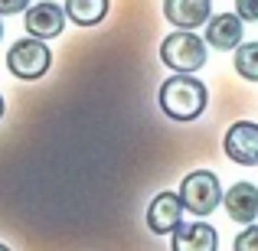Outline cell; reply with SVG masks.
Returning <instances> with one entry per match:
<instances>
[{
	"label": "cell",
	"instance_id": "7",
	"mask_svg": "<svg viewBox=\"0 0 258 251\" xmlns=\"http://www.w3.org/2000/svg\"><path fill=\"white\" fill-rule=\"evenodd\" d=\"M183 199L180 193H157L151 202V209H147V228H151L154 235H167L173 232L176 225L183 222Z\"/></svg>",
	"mask_w": 258,
	"mask_h": 251
},
{
	"label": "cell",
	"instance_id": "3",
	"mask_svg": "<svg viewBox=\"0 0 258 251\" xmlns=\"http://www.w3.org/2000/svg\"><path fill=\"white\" fill-rule=\"evenodd\" d=\"M160 62L173 72H200L206 65V43L193 30H176L160 43Z\"/></svg>",
	"mask_w": 258,
	"mask_h": 251
},
{
	"label": "cell",
	"instance_id": "1",
	"mask_svg": "<svg viewBox=\"0 0 258 251\" xmlns=\"http://www.w3.org/2000/svg\"><path fill=\"white\" fill-rule=\"evenodd\" d=\"M160 108H164L167 118L173 121H196L209 105V92L193 72H180V75H170L164 85H160Z\"/></svg>",
	"mask_w": 258,
	"mask_h": 251
},
{
	"label": "cell",
	"instance_id": "11",
	"mask_svg": "<svg viewBox=\"0 0 258 251\" xmlns=\"http://www.w3.org/2000/svg\"><path fill=\"white\" fill-rule=\"evenodd\" d=\"M216 245H219V238L209 222H189V225L180 222L173 228L170 251H216Z\"/></svg>",
	"mask_w": 258,
	"mask_h": 251
},
{
	"label": "cell",
	"instance_id": "10",
	"mask_svg": "<svg viewBox=\"0 0 258 251\" xmlns=\"http://www.w3.org/2000/svg\"><path fill=\"white\" fill-rule=\"evenodd\" d=\"M222 206H226V215L239 225H248V222L258 219V186L255 183H235L226 196H222Z\"/></svg>",
	"mask_w": 258,
	"mask_h": 251
},
{
	"label": "cell",
	"instance_id": "12",
	"mask_svg": "<svg viewBox=\"0 0 258 251\" xmlns=\"http://www.w3.org/2000/svg\"><path fill=\"white\" fill-rule=\"evenodd\" d=\"M66 17L76 26H98L108 17V0H66Z\"/></svg>",
	"mask_w": 258,
	"mask_h": 251
},
{
	"label": "cell",
	"instance_id": "5",
	"mask_svg": "<svg viewBox=\"0 0 258 251\" xmlns=\"http://www.w3.org/2000/svg\"><path fill=\"white\" fill-rule=\"evenodd\" d=\"M226 157L239 166H258V124L255 121H235L226 131Z\"/></svg>",
	"mask_w": 258,
	"mask_h": 251
},
{
	"label": "cell",
	"instance_id": "15",
	"mask_svg": "<svg viewBox=\"0 0 258 251\" xmlns=\"http://www.w3.org/2000/svg\"><path fill=\"white\" fill-rule=\"evenodd\" d=\"M235 13L245 23H258V0H235Z\"/></svg>",
	"mask_w": 258,
	"mask_h": 251
},
{
	"label": "cell",
	"instance_id": "13",
	"mask_svg": "<svg viewBox=\"0 0 258 251\" xmlns=\"http://www.w3.org/2000/svg\"><path fill=\"white\" fill-rule=\"evenodd\" d=\"M235 72L245 82H258V39L235 46Z\"/></svg>",
	"mask_w": 258,
	"mask_h": 251
},
{
	"label": "cell",
	"instance_id": "14",
	"mask_svg": "<svg viewBox=\"0 0 258 251\" xmlns=\"http://www.w3.org/2000/svg\"><path fill=\"white\" fill-rule=\"evenodd\" d=\"M235 251H258V222L245 225V232L235 238Z\"/></svg>",
	"mask_w": 258,
	"mask_h": 251
},
{
	"label": "cell",
	"instance_id": "17",
	"mask_svg": "<svg viewBox=\"0 0 258 251\" xmlns=\"http://www.w3.org/2000/svg\"><path fill=\"white\" fill-rule=\"evenodd\" d=\"M4 111H7V105H4V95H0V118H4Z\"/></svg>",
	"mask_w": 258,
	"mask_h": 251
},
{
	"label": "cell",
	"instance_id": "18",
	"mask_svg": "<svg viewBox=\"0 0 258 251\" xmlns=\"http://www.w3.org/2000/svg\"><path fill=\"white\" fill-rule=\"evenodd\" d=\"M0 39H4V17H0Z\"/></svg>",
	"mask_w": 258,
	"mask_h": 251
},
{
	"label": "cell",
	"instance_id": "4",
	"mask_svg": "<svg viewBox=\"0 0 258 251\" xmlns=\"http://www.w3.org/2000/svg\"><path fill=\"white\" fill-rule=\"evenodd\" d=\"M180 199H183V206H186L189 212L209 215L222 202V189H219L216 173L213 170H193V173L180 183Z\"/></svg>",
	"mask_w": 258,
	"mask_h": 251
},
{
	"label": "cell",
	"instance_id": "8",
	"mask_svg": "<svg viewBox=\"0 0 258 251\" xmlns=\"http://www.w3.org/2000/svg\"><path fill=\"white\" fill-rule=\"evenodd\" d=\"M164 17L176 30H196V26L209 23L213 0H164Z\"/></svg>",
	"mask_w": 258,
	"mask_h": 251
},
{
	"label": "cell",
	"instance_id": "9",
	"mask_svg": "<svg viewBox=\"0 0 258 251\" xmlns=\"http://www.w3.org/2000/svg\"><path fill=\"white\" fill-rule=\"evenodd\" d=\"M242 30H245V20L239 13H216L206 23V46L229 52L242 43Z\"/></svg>",
	"mask_w": 258,
	"mask_h": 251
},
{
	"label": "cell",
	"instance_id": "16",
	"mask_svg": "<svg viewBox=\"0 0 258 251\" xmlns=\"http://www.w3.org/2000/svg\"><path fill=\"white\" fill-rule=\"evenodd\" d=\"M30 0H0V17H13V13H26Z\"/></svg>",
	"mask_w": 258,
	"mask_h": 251
},
{
	"label": "cell",
	"instance_id": "19",
	"mask_svg": "<svg viewBox=\"0 0 258 251\" xmlns=\"http://www.w3.org/2000/svg\"><path fill=\"white\" fill-rule=\"evenodd\" d=\"M0 251H10V248H7V245H0Z\"/></svg>",
	"mask_w": 258,
	"mask_h": 251
},
{
	"label": "cell",
	"instance_id": "6",
	"mask_svg": "<svg viewBox=\"0 0 258 251\" xmlns=\"http://www.w3.org/2000/svg\"><path fill=\"white\" fill-rule=\"evenodd\" d=\"M66 20H69V17H66V7L52 4V0L33 4V7H26V13H23L26 33L36 36V39H56L59 33L66 30Z\"/></svg>",
	"mask_w": 258,
	"mask_h": 251
},
{
	"label": "cell",
	"instance_id": "2",
	"mask_svg": "<svg viewBox=\"0 0 258 251\" xmlns=\"http://www.w3.org/2000/svg\"><path fill=\"white\" fill-rule=\"evenodd\" d=\"M52 65V52L46 46V39H36V36H26V39H17V43L7 49V69L10 75L23 78V82H36L49 72Z\"/></svg>",
	"mask_w": 258,
	"mask_h": 251
}]
</instances>
